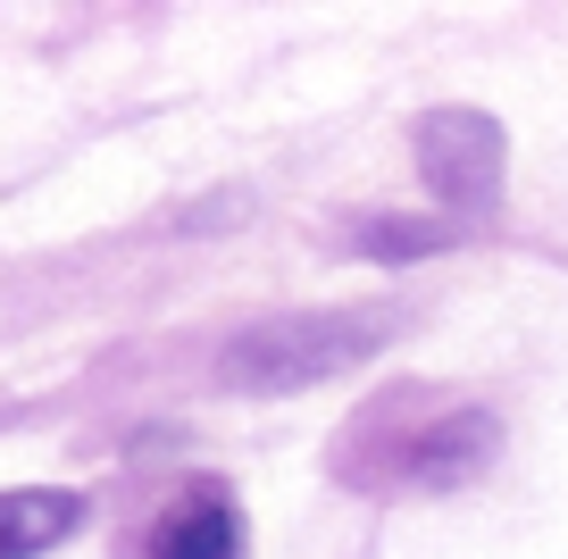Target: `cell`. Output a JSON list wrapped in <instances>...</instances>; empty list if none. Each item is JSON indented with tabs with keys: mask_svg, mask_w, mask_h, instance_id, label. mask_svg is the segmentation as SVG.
I'll use <instances>...</instances> for the list:
<instances>
[{
	"mask_svg": "<svg viewBox=\"0 0 568 559\" xmlns=\"http://www.w3.org/2000/svg\"><path fill=\"white\" fill-rule=\"evenodd\" d=\"M501 426L485 418V409H435V418L418 426V435H393V476L402 485H468V476H485V459H494Z\"/></svg>",
	"mask_w": 568,
	"mask_h": 559,
	"instance_id": "3957f363",
	"label": "cell"
},
{
	"mask_svg": "<svg viewBox=\"0 0 568 559\" xmlns=\"http://www.w3.org/2000/svg\"><path fill=\"white\" fill-rule=\"evenodd\" d=\"M501 159H510V142H501V125L485 109H435V118H418V175H426V193L452 201V210H494Z\"/></svg>",
	"mask_w": 568,
	"mask_h": 559,
	"instance_id": "7a4b0ae2",
	"label": "cell"
},
{
	"mask_svg": "<svg viewBox=\"0 0 568 559\" xmlns=\"http://www.w3.org/2000/svg\"><path fill=\"white\" fill-rule=\"evenodd\" d=\"M142 559H243V509H234V492L226 485H184L151 518Z\"/></svg>",
	"mask_w": 568,
	"mask_h": 559,
	"instance_id": "277c9868",
	"label": "cell"
},
{
	"mask_svg": "<svg viewBox=\"0 0 568 559\" xmlns=\"http://www.w3.org/2000/svg\"><path fill=\"white\" fill-rule=\"evenodd\" d=\"M84 526V492L68 485H18L0 492V559H34L51 542H68Z\"/></svg>",
	"mask_w": 568,
	"mask_h": 559,
	"instance_id": "5b68a950",
	"label": "cell"
},
{
	"mask_svg": "<svg viewBox=\"0 0 568 559\" xmlns=\"http://www.w3.org/2000/svg\"><path fill=\"white\" fill-rule=\"evenodd\" d=\"M385 334H393L385 309L267 317V326H243L217 350V385L226 393H302V385H326V376L359 367L368 350H385Z\"/></svg>",
	"mask_w": 568,
	"mask_h": 559,
	"instance_id": "6da1fadb",
	"label": "cell"
},
{
	"mask_svg": "<svg viewBox=\"0 0 568 559\" xmlns=\"http://www.w3.org/2000/svg\"><path fill=\"white\" fill-rule=\"evenodd\" d=\"M359 243L393 260V251H435V243H444V226H402V217H385V226H359Z\"/></svg>",
	"mask_w": 568,
	"mask_h": 559,
	"instance_id": "8992f818",
	"label": "cell"
}]
</instances>
